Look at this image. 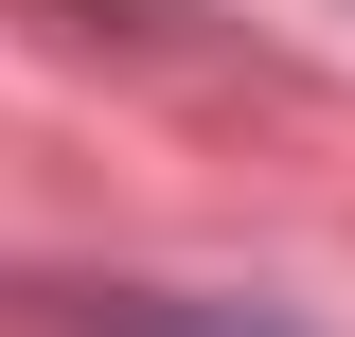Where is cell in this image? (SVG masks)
<instances>
[{"label": "cell", "mask_w": 355, "mask_h": 337, "mask_svg": "<svg viewBox=\"0 0 355 337\" xmlns=\"http://www.w3.org/2000/svg\"><path fill=\"white\" fill-rule=\"evenodd\" d=\"M107 337H249V320H214V302H142V320H107Z\"/></svg>", "instance_id": "obj_1"}]
</instances>
